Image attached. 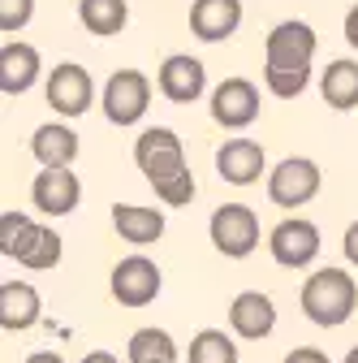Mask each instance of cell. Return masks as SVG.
<instances>
[{"label": "cell", "mask_w": 358, "mask_h": 363, "mask_svg": "<svg viewBox=\"0 0 358 363\" xmlns=\"http://www.w3.org/2000/svg\"><path fill=\"white\" fill-rule=\"evenodd\" d=\"M134 160H139L143 177L156 186L160 203L186 208L195 199V173L186 169L182 139H177L168 125H151L147 134H139V143H134Z\"/></svg>", "instance_id": "1"}, {"label": "cell", "mask_w": 358, "mask_h": 363, "mask_svg": "<svg viewBox=\"0 0 358 363\" xmlns=\"http://www.w3.org/2000/svg\"><path fill=\"white\" fill-rule=\"evenodd\" d=\"M267 61H263V82L272 96L294 100L311 82V57H316V30L306 22H281L267 30Z\"/></svg>", "instance_id": "2"}, {"label": "cell", "mask_w": 358, "mask_h": 363, "mask_svg": "<svg viewBox=\"0 0 358 363\" xmlns=\"http://www.w3.org/2000/svg\"><path fill=\"white\" fill-rule=\"evenodd\" d=\"M358 307V286L350 272L341 268H320V272H311L306 286H302V311H306V320H316L320 329H337L345 325L350 315Z\"/></svg>", "instance_id": "3"}, {"label": "cell", "mask_w": 358, "mask_h": 363, "mask_svg": "<svg viewBox=\"0 0 358 363\" xmlns=\"http://www.w3.org/2000/svg\"><path fill=\"white\" fill-rule=\"evenodd\" d=\"M104 117L112 125H134V121H143L147 108H151V78L143 69H117L108 82H104Z\"/></svg>", "instance_id": "4"}, {"label": "cell", "mask_w": 358, "mask_h": 363, "mask_svg": "<svg viewBox=\"0 0 358 363\" xmlns=\"http://www.w3.org/2000/svg\"><path fill=\"white\" fill-rule=\"evenodd\" d=\"M207 230H212V247L229 259H242L259 247V216L246 203H220Z\"/></svg>", "instance_id": "5"}, {"label": "cell", "mask_w": 358, "mask_h": 363, "mask_svg": "<svg viewBox=\"0 0 358 363\" xmlns=\"http://www.w3.org/2000/svg\"><path fill=\"white\" fill-rule=\"evenodd\" d=\"M320 191V164L306 160V156H289L272 169V177H267V199H272L277 208H302L311 203Z\"/></svg>", "instance_id": "6"}, {"label": "cell", "mask_w": 358, "mask_h": 363, "mask_svg": "<svg viewBox=\"0 0 358 363\" xmlns=\"http://www.w3.org/2000/svg\"><path fill=\"white\" fill-rule=\"evenodd\" d=\"M259 117V86L250 78H225L212 91V121L225 130H246Z\"/></svg>", "instance_id": "7"}, {"label": "cell", "mask_w": 358, "mask_h": 363, "mask_svg": "<svg viewBox=\"0 0 358 363\" xmlns=\"http://www.w3.org/2000/svg\"><path fill=\"white\" fill-rule=\"evenodd\" d=\"M160 294V268L147 255H125L112 268V298L121 307H147Z\"/></svg>", "instance_id": "8"}, {"label": "cell", "mask_w": 358, "mask_h": 363, "mask_svg": "<svg viewBox=\"0 0 358 363\" xmlns=\"http://www.w3.org/2000/svg\"><path fill=\"white\" fill-rule=\"evenodd\" d=\"M267 247H272V259L281 268H306L320 255V230L311 220H302V216H289V220H281L272 230Z\"/></svg>", "instance_id": "9"}, {"label": "cell", "mask_w": 358, "mask_h": 363, "mask_svg": "<svg viewBox=\"0 0 358 363\" xmlns=\"http://www.w3.org/2000/svg\"><path fill=\"white\" fill-rule=\"evenodd\" d=\"M96 100V86H91V74H86L82 65L65 61L48 74V104L61 113V117H82L86 108H91Z\"/></svg>", "instance_id": "10"}, {"label": "cell", "mask_w": 358, "mask_h": 363, "mask_svg": "<svg viewBox=\"0 0 358 363\" xmlns=\"http://www.w3.org/2000/svg\"><path fill=\"white\" fill-rule=\"evenodd\" d=\"M156 86L164 91V100H173V104H195V100L203 96V86H207V69H203L199 57L177 52V57H168V61L160 65Z\"/></svg>", "instance_id": "11"}, {"label": "cell", "mask_w": 358, "mask_h": 363, "mask_svg": "<svg viewBox=\"0 0 358 363\" xmlns=\"http://www.w3.org/2000/svg\"><path fill=\"white\" fill-rule=\"evenodd\" d=\"M78 195L82 186L74 169H39V177L30 182V203L48 216H69L78 208Z\"/></svg>", "instance_id": "12"}, {"label": "cell", "mask_w": 358, "mask_h": 363, "mask_svg": "<svg viewBox=\"0 0 358 363\" xmlns=\"http://www.w3.org/2000/svg\"><path fill=\"white\" fill-rule=\"evenodd\" d=\"M242 22V0H195L190 5V30L203 43H225Z\"/></svg>", "instance_id": "13"}, {"label": "cell", "mask_w": 358, "mask_h": 363, "mask_svg": "<svg viewBox=\"0 0 358 363\" xmlns=\"http://www.w3.org/2000/svg\"><path fill=\"white\" fill-rule=\"evenodd\" d=\"M229 325H233L238 337L259 342V337H267V333L277 329V307H272V298H267V294L246 290V294H238L233 307H229Z\"/></svg>", "instance_id": "14"}, {"label": "cell", "mask_w": 358, "mask_h": 363, "mask_svg": "<svg viewBox=\"0 0 358 363\" xmlns=\"http://www.w3.org/2000/svg\"><path fill=\"white\" fill-rule=\"evenodd\" d=\"M216 173L229 182V186H250L263 173V147L255 139H229L216 152Z\"/></svg>", "instance_id": "15"}, {"label": "cell", "mask_w": 358, "mask_h": 363, "mask_svg": "<svg viewBox=\"0 0 358 363\" xmlns=\"http://www.w3.org/2000/svg\"><path fill=\"white\" fill-rule=\"evenodd\" d=\"M39 290L26 286V281H5L0 286V329L5 333H22L30 325H39Z\"/></svg>", "instance_id": "16"}, {"label": "cell", "mask_w": 358, "mask_h": 363, "mask_svg": "<svg viewBox=\"0 0 358 363\" xmlns=\"http://www.w3.org/2000/svg\"><path fill=\"white\" fill-rule=\"evenodd\" d=\"M30 156L43 164V169H69L74 156H78V134L61 121H48V125H39L30 134Z\"/></svg>", "instance_id": "17"}, {"label": "cell", "mask_w": 358, "mask_h": 363, "mask_svg": "<svg viewBox=\"0 0 358 363\" xmlns=\"http://www.w3.org/2000/svg\"><path fill=\"white\" fill-rule=\"evenodd\" d=\"M39 78V52L30 43H5L0 48V91L5 96H22Z\"/></svg>", "instance_id": "18"}, {"label": "cell", "mask_w": 358, "mask_h": 363, "mask_svg": "<svg viewBox=\"0 0 358 363\" xmlns=\"http://www.w3.org/2000/svg\"><path fill=\"white\" fill-rule=\"evenodd\" d=\"M112 225L117 234L134 247H147V242H160L164 234V216L156 208H143V203H117L112 208Z\"/></svg>", "instance_id": "19"}, {"label": "cell", "mask_w": 358, "mask_h": 363, "mask_svg": "<svg viewBox=\"0 0 358 363\" xmlns=\"http://www.w3.org/2000/svg\"><path fill=\"white\" fill-rule=\"evenodd\" d=\"M320 91H324V104L337 108V113L358 108V65H354V61H333V65L324 69Z\"/></svg>", "instance_id": "20"}, {"label": "cell", "mask_w": 358, "mask_h": 363, "mask_svg": "<svg viewBox=\"0 0 358 363\" xmlns=\"http://www.w3.org/2000/svg\"><path fill=\"white\" fill-rule=\"evenodd\" d=\"M39 230H43V225H35L26 212H5V216H0V255L22 264V259H26V251L35 247Z\"/></svg>", "instance_id": "21"}, {"label": "cell", "mask_w": 358, "mask_h": 363, "mask_svg": "<svg viewBox=\"0 0 358 363\" xmlns=\"http://www.w3.org/2000/svg\"><path fill=\"white\" fill-rule=\"evenodd\" d=\"M78 18L91 35H117L129 9H125V0H78Z\"/></svg>", "instance_id": "22"}, {"label": "cell", "mask_w": 358, "mask_h": 363, "mask_svg": "<svg viewBox=\"0 0 358 363\" xmlns=\"http://www.w3.org/2000/svg\"><path fill=\"white\" fill-rule=\"evenodd\" d=\"M129 363H177V342L164 329H139L129 337Z\"/></svg>", "instance_id": "23"}, {"label": "cell", "mask_w": 358, "mask_h": 363, "mask_svg": "<svg viewBox=\"0 0 358 363\" xmlns=\"http://www.w3.org/2000/svg\"><path fill=\"white\" fill-rule=\"evenodd\" d=\"M190 363H238V342L220 329H203L190 337Z\"/></svg>", "instance_id": "24"}, {"label": "cell", "mask_w": 358, "mask_h": 363, "mask_svg": "<svg viewBox=\"0 0 358 363\" xmlns=\"http://www.w3.org/2000/svg\"><path fill=\"white\" fill-rule=\"evenodd\" d=\"M57 259H61V234L57 230H39V238H35V247L26 251V268H57Z\"/></svg>", "instance_id": "25"}, {"label": "cell", "mask_w": 358, "mask_h": 363, "mask_svg": "<svg viewBox=\"0 0 358 363\" xmlns=\"http://www.w3.org/2000/svg\"><path fill=\"white\" fill-rule=\"evenodd\" d=\"M35 13V0H0V30H22Z\"/></svg>", "instance_id": "26"}, {"label": "cell", "mask_w": 358, "mask_h": 363, "mask_svg": "<svg viewBox=\"0 0 358 363\" xmlns=\"http://www.w3.org/2000/svg\"><path fill=\"white\" fill-rule=\"evenodd\" d=\"M285 363H328V354H324V350H316V346H298V350H289V354H285Z\"/></svg>", "instance_id": "27"}, {"label": "cell", "mask_w": 358, "mask_h": 363, "mask_svg": "<svg viewBox=\"0 0 358 363\" xmlns=\"http://www.w3.org/2000/svg\"><path fill=\"white\" fill-rule=\"evenodd\" d=\"M345 259L358 268V220L350 225V230H345Z\"/></svg>", "instance_id": "28"}, {"label": "cell", "mask_w": 358, "mask_h": 363, "mask_svg": "<svg viewBox=\"0 0 358 363\" xmlns=\"http://www.w3.org/2000/svg\"><path fill=\"white\" fill-rule=\"evenodd\" d=\"M345 39L358 48V5H350V13H345Z\"/></svg>", "instance_id": "29"}, {"label": "cell", "mask_w": 358, "mask_h": 363, "mask_svg": "<svg viewBox=\"0 0 358 363\" xmlns=\"http://www.w3.org/2000/svg\"><path fill=\"white\" fill-rule=\"evenodd\" d=\"M26 363H65V359H61L57 350H39V354H30Z\"/></svg>", "instance_id": "30"}, {"label": "cell", "mask_w": 358, "mask_h": 363, "mask_svg": "<svg viewBox=\"0 0 358 363\" xmlns=\"http://www.w3.org/2000/svg\"><path fill=\"white\" fill-rule=\"evenodd\" d=\"M82 363H117V354H108V350H91Z\"/></svg>", "instance_id": "31"}, {"label": "cell", "mask_w": 358, "mask_h": 363, "mask_svg": "<svg viewBox=\"0 0 358 363\" xmlns=\"http://www.w3.org/2000/svg\"><path fill=\"white\" fill-rule=\"evenodd\" d=\"M345 363H358V346H354V350H350V354H345Z\"/></svg>", "instance_id": "32"}]
</instances>
